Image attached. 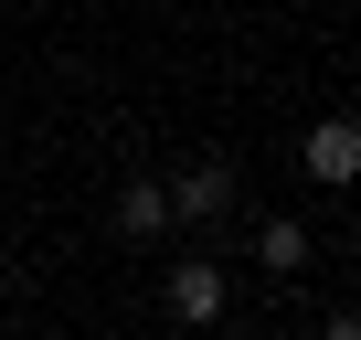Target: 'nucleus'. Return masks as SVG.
Masks as SVG:
<instances>
[{"instance_id":"1","label":"nucleus","mask_w":361,"mask_h":340,"mask_svg":"<svg viewBox=\"0 0 361 340\" xmlns=\"http://www.w3.org/2000/svg\"><path fill=\"white\" fill-rule=\"evenodd\" d=\"M298 159H308V181H329V192H340V181H361V128H350V117H319Z\"/></svg>"},{"instance_id":"5","label":"nucleus","mask_w":361,"mask_h":340,"mask_svg":"<svg viewBox=\"0 0 361 340\" xmlns=\"http://www.w3.org/2000/svg\"><path fill=\"white\" fill-rule=\"evenodd\" d=\"M255 255H266L276 277H298V266H308V224H287V213H276V224L255 234Z\"/></svg>"},{"instance_id":"2","label":"nucleus","mask_w":361,"mask_h":340,"mask_svg":"<svg viewBox=\"0 0 361 340\" xmlns=\"http://www.w3.org/2000/svg\"><path fill=\"white\" fill-rule=\"evenodd\" d=\"M170 319H224V266H170Z\"/></svg>"},{"instance_id":"4","label":"nucleus","mask_w":361,"mask_h":340,"mask_svg":"<svg viewBox=\"0 0 361 340\" xmlns=\"http://www.w3.org/2000/svg\"><path fill=\"white\" fill-rule=\"evenodd\" d=\"M117 224H128V234H159V224H170V192H159V181H128V192H117Z\"/></svg>"},{"instance_id":"3","label":"nucleus","mask_w":361,"mask_h":340,"mask_svg":"<svg viewBox=\"0 0 361 340\" xmlns=\"http://www.w3.org/2000/svg\"><path fill=\"white\" fill-rule=\"evenodd\" d=\"M224 192H234L224 170H180V181H170V213H192V224H202V213H224Z\"/></svg>"}]
</instances>
